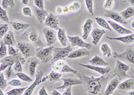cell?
I'll return each instance as SVG.
<instances>
[{"instance_id":"obj_36","label":"cell","mask_w":134,"mask_h":95,"mask_svg":"<svg viewBox=\"0 0 134 95\" xmlns=\"http://www.w3.org/2000/svg\"><path fill=\"white\" fill-rule=\"evenodd\" d=\"M16 76L18 77L20 80H23V81L26 82H31L32 81V78L28 76L27 75L25 74L22 73V72H17Z\"/></svg>"},{"instance_id":"obj_28","label":"cell","mask_w":134,"mask_h":95,"mask_svg":"<svg viewBox=\"0 0 134 95\" xmlns=\"http://www.w3.org/2000/svg\"><path fill=\"white\" fill-rule=\"evenodd\" d=\"M57 36H58V39L59 40L60 43L62 44L64 47H66L67 44V36L66 35L65 30L63 28H58V33H57Z\"/></svg>"},{"instance_id":"obj_55","label":"cell","mask_w":134,"mask_h":95,"mask_svg":"<svg viewBox=\"0 0 134 95\" xmlns=\"http://www.w3.org/2000/svg\"><path fill=\"white\" fill-rule=\"evenodd\" d=\"M129 95H134V91H130V92H129Z\"/></svg>"},{"instance_id":"obj_56","label":"cell","mask_w":134,"mask_h":95,"mask_svg":"<svg viewBox=\"0 0 134 95\" xmlns=\"http://www.w3.org/2000/svg\"><path fill=\"white\" fill-rule=\"evenodd\" d=\"M131 27H132L133 28H134V20H133V21L132 22H131Z\"/></svg>"},{"instance_id":"obj_23","label":"cell","mask_w":134,"mask_h":95,"mask_svg":"<svg viewBox=\"0 0 134 95\" xmlns=\"http://www.w3.org/2000/svg\"><path fill=\"white\" fill-rule=\"evenodd\" d=\"M11 24L16 34H20V33L23 32L30 26V23H21V22H11Z\"/></svg>"},{"instance_id":"obj_54","label":"cell","mask_w":134,"mask_h":95,"mask_svg":"<svg viewBox=\"0 0 134 95\" xmlns=\"http://www.w3.org/2000/svg\"><path fill=\"white\" fill-rule=\"evenodd\" d=\"M128 2H129V3H130L131 5L134 6V0H128Z\"/></svg>"},{"instance_id":"obj_35","label":"cell","mask_w":134,"mask_h":95,"mask_svg":"<svg viewBox=\"0 0 134 95\" xmlns=\"http://www.w3.org/2000/svg\"><path fill=\"white\" fill-rule=\"evenodd\" d=\"M5 76L6 77L7 80H9L11 78L16 76V73H15V71L13 69V65H11L7 68L5 72Z\"/></svg>"},{"instance_id":"obj_46","label":"cell","mask_w":134,"mask_h":95,"mask_svg":"<svg viewBox=\"0 0 134 95\" xmlns=\"http://www.w3.org/2000/svg\"><path fill=\"white\" fill-rule=\"evenodd\" d=\"M22 13L26 16H28V17H31L32 15V10L29 7H24L22 8Z\"/></svg>"},{"instance_id":"obj_44","label":"cell","mask_w":134,"mask_h":95,"mask_svg":"<svg viewBox=\"0 0 134 95\" xmlns=\"http://www.w3.org/2000/svg\"><path fill=\"white\" fill-rule=\"evenodd\" d=\"M8 84L12 86H14V87H17V86H20L21 85V82L20 80H18V79H12L11 80H9V82H8Z\"/></svg>"},{"instance_id":"obj_19","label":"cell","mask_w":134,"mask_h":95,"mask_svg":"<svg viewBox=\"0 0 134 95\" xmlns=\"http://www.w3.org/2000/svg\"><path fill=\"white\" fill-rule=\"evenodd\" d=\"M107 38L111 40H117V41H119L121 42L124 44H133L134 43V34H131L126 35L125 36L123 37H109L107 36Z\"/></svg>"},{"instance_id":"obj_8","label":"cell","mask_w":134,"mask_h":95,"mask_svg":"<svg viewBox=\"0 0 134 95\" xmlns=\"http://www.w3.org/2000/svg\"><path fill=\"white\" fill-rule=\"evenodd\" d=\"M48 80V75L45 77H43V72L42 71H38L36 75V79L34 81V82L31 84L30 86H28L24 92L23 95H32L34 90L38 85H39L41 83L44 82L46 80Z\"/></svg>"},{"instance_id":"obj_53","label":"cell","mask_w":134,"mask_h":95,"mask_svg":"<svg viewBox=\"0 0 134 95\" xmlns=\"http://www.w3.org/2000/svg\"><path fill=\"white\" fill-rule=\"evenodd\" d=\"M28 3V0H21V3L24 5H27Z\"/></svg>"},{"instance_id":"obj_50","label":"cell","mask_w":134,"mask_h":95,"mask_svg":"<svg viewBox=\"0 0 134 95\" xmlns=\"http://www.w3.org/2000/svg\"><path fill=\"white\" fill-rule=\"evenodd\" d=\"M39 95H49L47 93V92H46V88H45V87L44 86L40 88V91H39Z\"/></svg>"},{"instance_id":"obj_29","label":"cell","mask_w":134,"mask_h":95,"mask_svg":"<svg viewBox=\"0 0 134 95\" xmlns=\"http://www.w3.org/2000/svg\"><path fill=\"white\" fill-rule=\"evenodd\" d=\"M62 79V74L60 73L52 70L48 74V81L50 83H55L60 81Z\"/></svg>"},{"instance_id":"obj_34","label":"cell","mask_w":134,"mask_h":95,"mask_svg":"<svg viewBox=\"0 0 134 95\" xmlns=\"http://www.w3.org/2000/svg\"><path fill=\"white\" fill-rule=\"evenodd\" d=\"M39 64V62L36 60H33L30 61L28 66V69H29V73L32 76H34L35 74V70L36 68V66Z\"/></svg>"},{"instance_id":"obj_51","label":"cell","mask_w":134,"mask_h":95,"mask_svg":"<svg viewBox=\"0 0 134 95\" xmlns=\"http://www.w3.org/2000/svg\"><path fill=\"white\" fill-rule=\"evenodd\" d=\"M56 11L58 14L61 15V14H63V8L62 7H57V9H56Z\"/></svg>"},{"instance_id":"obj_21","label":"cell","mask_w":134,"mask_h":95,"mask_svg":"<svg viewBox=\"0 0 134 95\" xmlns=\"http://www.w3.org/2000/svg\"><path fill=\"white\" fill-rule=\"evenodd\" d=\"M90 54L89 50L87 48H82V49L76 50L72 51L70 52V54L68 56V58L70 59L78 58H81V57L86 56Z\"/></svg>"},{"instance_id":"obj_49","label":"cell","mask_w":134,"mask_h":95,"mask_svg":"<svg viewBox=\"0 0 134 95\" xmlns=\"http://www.w3.org/2000/svg\"><path fill=\"white\" fill-rule=\"evenodd\" d=\"M71 91H72V86H69V87L65 88V91L63 92L62 95H71Z\"/></svg>"},{"instance_id":"obj_42","label":"cell","mask_w":134,"mask_h":95,"mask_svg":"<svg viewBox=\"0 0 134 95\" xmlns=\"http://www.w3.org/2000/svg\"><path fill=\"white\" fill-rule=\"evenodd\" d=\"M0 18L2 20H3V22H6V23H9V22L8 16L7 15L6 11L5 10V9L2 8H0Z\"/></svg>"},{"instance_id":"obj_47","label":"cell","mask_w":134,"mask_h":95,"mask_svg":"<svg viewBox=\"0 0 134 95\" xmlns=\"http://www.w3.org/2000/svg\"><path fill=\"white\" fill-rule=\"evenodd\" d=\"M114 4V0H106L103 7L106 9H111Z\"/></svg>"},{"instance_id":"obj_45","label":"cell","mask_w":134,"mask_h":95,"mask_svg":"<svg viewBox=\"0 0 134 95\" xmlns=\"http://www.w3.org/2000/svg\"><path fill=\"white\" fill-rule=\"evenodd\" d=\"M19 53L18 49H15L13 46H8V54L9 56H14Z\"/></svg>"},{"instance_id":"obj_57","label":"cell","mask_w":134,"mask_h":95,"mask_svg":"<svg viewBox=\"0 0 134 95\" xmlns=\"http://www.w3.org/2000/svg\"><path fill=\"white\" fill-rule=\"evenodd\" d=\"M0 95H4V94L3 93V91L0 89Z\"/></svg>"},{"instance_id":"obj_48","label":"cell","mask_w":134,"mask_h":95,"mask_svg":"<svg viewBox=\"0 0 134 95\" xmlns=\"http://www.w3.org/2000/svg\"><path fill=\"white\" fill-rule=\"evenodd\" d=\"M36 7L40 9H44V2L43 0H34Z\"/></svg>"},{"instance_id":"obj_14","label":"cell","mask_w":134,"mask_h":95,"mask_svg":"<svg viewBox=\"0 0 134 95\" xmlns=\"http://www.w3.org/2000/svg\"><path fill=\"white\" fill-rule=\"evenodd\" d=\"M27 38L37 47L43 48L44 46V43L42 41L40 37L39 36V35L38 34L36 29H32L29 32V34H27Z\"/></svg>"},{"instance_id":"obj_38","label":"cell","mask_w":134,"mask_h":95,"mask_svg":"<svg viewBox=\"0 0 134 95\" xmlns=\"http://www.w3.org/2000/svg\"><path fill=\"white\" fill-rule=\"evenodd\" d=\"M86 6L88 13L92 15H94V10H93V0H85Z\"/></svg>"},{"instance_id":"obj_20","label":"cell","mask_w":134,"mask_h":95,"mask_svg":"<svg viewBox=\"0 0 134 95\" xmlns=\"http://www.w3.org/2000/svg\"><path fill=\"white\" fill-rule=\"evenodd\" d=\"M105 33H106V32L104 29H100L99 28H94L91 31V36L92 38H93L92 42L94 46L97 45V44L99 43V41H100V38H101V37Z\"/></svg>"},{"instance_id":"obj_26","label":"cell","mask_w":134,"mask_h":95,"mask_svg":"<svg viewBox=\"0 0 134 95\" xmlns=\"http://www.w3.org/2000/svg\"><path fill=\"white\" fill-rule=\"evenodd\" d=\"M3 43L7 46H14L15 44V40L14 38V33L12 31H9L7 34L5 35L3 39Z\"/></svg>"},{"instance_id":"obj_10","label":"cell","mask_w":134,"mask_h":95,"mask_svg":"<svg viewBox=\"0 0 134 95\" xmlns=\"http://www.w3.org/2000/svg\"><path fill=\"white\" fill-rule=\"evenodd\" d=\"M134 90V77L129 78V79L120 83L117 86V91L120 93H126L128 91Z\"/></svg>"},{"instance_id":"obj_5","label":"cell","mask_w":134,"mask_h":95,"mask_svg":"<svg viewBox=\"0 0 134 95\" xmlns=\"http://www.w3.org/2000/svg\"><path fill=\"white\" fill-rule=\"evenodd\" d=\"M113 57L117 60L124 61L134 65V51L131 48L129 47L126 50L121 54L114 52L113 53Z\"/></svg>"},{"instance_id":"obj_40","label":"cell","mask_w":134,"mask_h":95,"mask_svg":"<svg viewBox=\"0 0 134 95\" xmlns=\"http://www.w3.org/2000/svg\"><path fill=\"white\" fill-rule=\"evenodd\" d=\"M2 6L5 9H8V6L11 7V8H14V0H2Z\"/></svg>"},{"instance_id":"obj_11","label":"cell","mask_w":134,"mask_h":95,"mask_svg":"<svg viewBox=\"0 0 134 95\" xmlns=\"http://www.w3.org/2000/svg\"><path fill=\"white\" fill-rule=\"evenodd\" d=\"M43 34L46 40V45L48 46H52V45L57 41V37L55 35L54 29L45 27L42 29Z\"/></svg>"},{"instance_id":"obj_9","label":"cell","mask_w":134,"mask_h":95,"mask_svg":"<svg viewBox=\"0 0 134 95\" xmlns=\"http://www.w3.org/2000/svg\"><path fill=\"white\" fill-rule=\"evenodd\" d=\"M67 38L70 41L71 46H78V47H81L82 48H87L88 50L92 48L91 44L90 43H87V42L84 41L83 40H82L78 35H75V36L67 35Z\"/></svg>"},{"instance_id":"obj_6","label":"cell","mask_w":134,"mask_h":95,"mask_svg":"<svg viewBox=\"0 0 134 95\" xmlns=\"http://www.w3.org/2000/svg\"><path fill=\"white\" fill-rule=\"evenodd\" d=\"M17 46H18V49L25 58L34 56L35 55V53H36V50L34 47L30 43L19 41L17 44Z\"/></svg>"},{"instance_id":"obj_43","label":"cell","mask_w":134,"mask_h":95,"mask_svg":"<svg viewBox=\"0 0 134 95\" xmlns=\"http://www.w3.org/2000/svg\"><path fill=\"white\" fill-rule=\"evenodd\" d=\"M21 64L20 61H18L14 63V64L13 65V69L15 72H21L22 71V67H21Z\"/></svg>"},{"instance_id":"obj_37","label":"cell","mask_w":134,"mask_h":95,"mask_svg":"<svg viewBox=\"0 0 134 95\" xmlns=\"http://www.w3.org/2000/svg\"><path fill=\"white\" fill-rule=\"evenodd\" d=\"M7 55V45L3 43V41H1L0 44V58H3Z\"/></svg>"},{"instance_id":"obj_13","label":"cell","mask_w":134,"mask_h":95,"mask_svg":"<svg viewBox=\"0 0 134 95\" xmlns=\"http://www.w3.org/2000/svg\"><path fill=\"white\" fill-rule=\"evenodd\" d=\"M105 17H108V18L113 20V21H115L116 22H118L119 23H121L123 25H127V22L126 20L122 17L120 14L119 13L115 12L113 11H109L107 10L105 12Z\"/></svg>"},{"instance_id":"obj_41","label":"cell","mask_w":134,"mask_h":95,"mask_svg":"<svg viewBox=\"0 0 134 95\" xmlns=\"http://www.w3.org/2000/svg\"><path fill=\"white\" fill-rule=\"evenodd\" d=\"M7 85H8V82H7L6 80L5 79L2 72H1V73H0V89L3 91L5 89Z\"/></svg>"},{"instance_id":"obj_32","label":"cell","mask_w":134,"mask_h":95,"mask_svg":"<svg viewBox=\"0 0 134 95\" xmlns=\"http://www.w3.org/2000/svg\"><path fill=\"white\" fill-rule=\"evenodd\" d=\"M28 86H25L22 88H17L12 89L6 92V95H22Z\"/></svg>"},{"instance_id":"obj_12","label":"cell","mask_w":134,"mask_h":95,"mask_svg":"<svg viewBox=\"0 0 134 95\" xmlns=\"http://www.w3.org/2000/svg\"><path fill=\"white\" fill-rule=\"evenodd\" d=\"M44 26L48 28L58 30V19L55 15L52 13L49 12L48 15L44 21Z\"/></svg>"},{"instance_id":"obj_4","label":"cell","mask_w":134,"mask_h":95,"mask_svg":"<svg viewBox=\"0 0 134 95\" xmlns=\"http://www.w3.org/2000/svg\"><path fill=\"white\" fill-rule=\"evenodd\" d=\"M130 70V66L125 63L122 62L121 60H117L116 62V66L115 67L113 73L115 75L119 78V80H123L124 78H131V76L127 74L126 72Z\"/></svg>"},{"instance_id":"obj_7","label":"cell","mask_w":134,"mask_h":95,"mask_svg":"<svg viewBox=\"0 0 134 95\" xmlns=\"http://www.w3.org/2000/svg\"><path fill=\"white\" fill-rule=\"evenodd\" d=\"M52 70L60 74L64 73V72H71V73L75 74H78V71L76 70L72 69L63 60H59L56 62L54 64L52 65Z\"/></svg>"},{"instance_id":"obj_16","label":"cell","mask_w":134,"mask_h":95,"mask_svg":"<svg viewBox=\"0 0 134 95\" xmlns=\"http://www.w3.org/2000/svg\"><path fill=\"white\" fill-rule=\"evenodd\" d=\"M119 82H120V80L117 76L110 80L109 82L107 84V87H106L103 95H111L114 92L115 90L117 88L118 85L120 84Z\"/></svg>"},{"instance_id":"obj_1","label":"cell","mask_w":134,"mask_h":95,"mask_svg":"<svg viewBox=\"0 0 134 95\" xmlns=\"http://www.w3.org/2000/svg\"><path fill=\"white\" fill-rule=\"evenodd\" d=\"M77 76L80 78V80L82 81L85 85V88L88 93L96 95L101 91L106 77L105 76L94 78V76H87L84 74H77Z\"/></svg>"},{"instance_id":"obj_39","label":"cell","mask_w":134,"mask_h":95,"mask_svg":"<svg viewBox=\"0 0 134 95\" xmlns=\"http://www.w3.org/2000/svg\"><path fill=\"white\" fill-rule=\"evenodd\" d=\"M8 28H9L8 24H7V23L0 25V38H1V39H2V38L4 37L5 35L7 34Z\"/></svg>"},{"instance_id":"obj_52","label":"cell","mask_w":134,"mask_h":95,"mask_svg":"<svg viewBox=\"0 0 134 95\" xmlns=\"http://www.w3.org/2000/svg\"><path fill=\"white\" fill-rule=\"evenodd\" d=\"M51 95H62L59 92L57 91V89H54L51 92Z\"/></svg>"},{"instance_id":"obj_25","label":"cell","mask_w":134,"mask_h":95,"mask_svg":"<svg viewBox=\"0 0 134 95\" xmlns=\"http://www.w3.org/2000/svg\"><path fill=\"white\" fill-rule=\"evenodd\" d=\"M88 62L91 64L92 65L97 66H107L109 65L107 62H105L103 58H101L100 56L97 55H94L91 60H88Z\"/></svg>"},{"instance_id":"obj_2","label":"cell","mask_w":134,"mask_h":95,"mask_svg":"<svg viewBox=\"0 0 134 95\" xmlns=\"http://www.w3.org/2000/svg\"><path fill=\"white\" fill-rule=\"evenodd\" d=\"M53 46H48V48H37L36 56L42 63H47L51 61L53 57Z\"/></svg>"},{"instance_id":"obj_27","label":"cell","mask_w":134,"mask_h":95,"mask_svg":"<svg viewBox=\"0 0 134 95\" xmlns=\"http://www.w3.org/2000/svg\"><path fill=\"white\" fill-rule=\"evenodd\" d=\"M81 5L79 2H75L72 3H70L67 6L63 7V14H69L70 12H74L80 9Z\"/></svg>"},{"instance_id":"obj_15","label":"cell","mask_w":134,"mask_h":95,"mask_svg":"<svg viewBox=\"0 0 134 95\" xmlns=\"http://www.w3.org/2000/svg\"><path fill=\"white\" fill-rule=\"evenodd\" d=\"M79 65L86 68H88V69L95 71L102 76L107 75L111 70V68L109 67H100V66H94V65L92 64H79Z\"/></svg>"},{"instance_id":"obj_17","label":"cell","mask_w":134,"mask_h":95,"mask_svg":"<svg viewBox=\"0 0 134 95\" xmlns=\"http://www.w3.org/2000/svg\"><path fill=\"white\" fill-rule=\"evenodd\" d=\"M63 85L60 86H58L55 89H64L66 88L69 87V86H75V85H79V84H83L82 81L81 80H78L76 78H64L63 79Z\"/></svg>"},{"instance_id":"obj_22","label":"cell","mask_w":134,"mask_h":95,"mask_svg":"<svg viewBox=\"0 0 134 95\" xmlns=\"http://www.w3.org/2000/svg\"><path fill=\"white\" fill-rule=\"evenodd\" d=\"M108 22L109 23L110 26H111L112 28H113L115 32H117L118 34H126V35L132 34V32H131V30L124 28L123 26H121L120 25L118 24V23H116V22H113V21H109Z\"/></svg>"},{"instance_id":"obj_30","label":"cell","mask_w":134,"mask_h":95,"mask_svg":"<svg viewBox=\"0 0 134 95\" xmlns=\"http://www.w3.org/2000/svg\"><path fill=\"white\" fill-rule=\"evenodd\" d=\"M120 14L125 20H128L134 15V8L133 7H128L125 10L122 11Z\"/></svg>"},{"instance_id":"obj_33","label":"cell","mask_w":134,"mask_h":95,"mask_svg":"<svg viewBox=\"0 0 134 95\" xmlns=\"http://www.w3.org/2000/svg\"><path fill=\"white\" fill-rule=\"evenodd\" d=\"M100 51L102 52L103 56L110 57L111 56V50L107 43H103L100 46Z\"/></svg>"},{"instance_id":"obj_31","label":"cell","mask_w":134,"mask_h":95,"mask_svg":"<svg viewBox=\"0 0 134 95\" xmlns=\"http://www.w3.org/2000/svg\"><path fill=\"white\" fill-rule=\"evenodd\" d=\"M94 20H95V21L97 22V23L99 26H101L102 28H105V29H107V30L111 31V28L109 23V22H107L105 19L100 17H94Z\"/></svg>"},{"instance_id":"obj_3","label":"cell","mask_w":134,"mask_h":95,"mask_svg":"<svg viewBox=\"0 0 134 95\" xmlns=\"http://www.w3.org/2000/svg\"><path fill=\"white\" fill-rule=\"evenodd\" d=\"M72 52L71 45L67 46L64 48H54L53 49V57L51 60V62L54 63L59 60H62L70 54V52Z\"/></svg>"},{"instance_id":"obj_18","label":"cell","mask_w":134,"mask_h":95,"mask_svg":"<svg viewBox=\"0 0 134 95\" xmlns=\"http://www.w3.org/2000/svg\"><path fill=\"white\" fill-rule=\"evenodd\" d=\"M93 21L91 19H87L84 23L82 26V38L83 40H86L88 39L89 34L92 31V27H93Z\"/></svg>"},{"instance_id":"obj_24","label":"cell","mask_w":134,"mask_h":95,"mask_svg":"<svg viewBox=\"0 0 134 95\" xmlns=\"http://www.w3.org/2000/svg\"><path fill=\"white\" fill-rule=\"evenodd\" d=\"M34 14H35L36 17L38 22L40 23H44V21L48 15L49 12L44 9H40L36 7L34 8Z\"/></svg>"}]
</instances>
